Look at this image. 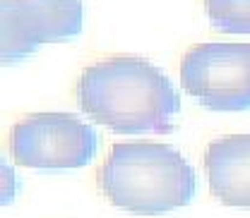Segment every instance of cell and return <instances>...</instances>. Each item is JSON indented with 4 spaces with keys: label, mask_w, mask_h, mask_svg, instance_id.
<instances>
[{
    "label": "cell",
    "mask_w": 250,
    "mask_h": 218,
    "mask_svg": "<svg viewBox=\"0 0 250 218\" xmlns=\"http://www.w3.org/2000/svg\"><path fill=\"white\" fill-rule=\"evenodd\" d=\"M77 103L87 118L116 134H168L181 110L171 79L135 55H113L84 67Z\"/></svg>",
    "instance_id": "cell-1"
},
{
    "label": "cell",
    "mask_w": 250,
    "mask_h": 218,
    "mask_svg": "<svg viewBox=\"0 0 250 218\" xmlns=\"http://www.w3.org/2000/svg\"><path fill=\"white\" fill-rule=\"evenodd\" d=\"M96 180L108 204L140 216L183 209L197 192V178L186 156L156 142L113 144Z\"/></svg>",
    "instance_id": "cell-2"
},
{
    "label": "cell",
    "mask_w": 250,
    "mask_h": 218,
    "mask_svg": "<svg viewBox=\"0 0 250 218\" xmlns=\"http://www.w3.org/2000/svg\"><path fill=\"white\" fill-rule=\"evenodd\" d=\"M7 146L15 163L24 168L72 170L94 161L99 134L70 113H34L10 129Z\"/></svg>",
    "instance_id": "cell-3"
},
{
    "label": "cell",
    "mask_w": 250,
    "mask_h": 218,
    "mask_svg": "<svg viewBox=\"0 0 250 218\" xmlns=\"http://www.w3.org/2000/svg\"><path fill=\"white\" fill-rule=\"evenodd\" d=\"M181 84L200 106L217 113L250 108V43L205 41L181 60Z\"/></svg>",
    "instance_id": "cell-4"
},
{
    "label": "cell",
    "mask_w": 250,
    "mask_h": 218,
    "mask_svg": "<svg viewBox=\"0 0 250 218\" xmlns=\"http://www.w3.org/2000/svg\"><path fill=\"white\" fill-rule=\"evenodd\" d=\"M82 22L84 7L80 0H2V62L24 60L43 43L77 38L82 34Z\"/></svg>",
    "instance_id": "cell-5"
},
{
    "label": "cell",
    "mask_w": 250,
    "mask_h": 218,
    "mask_svg": "<svg viewBox=\"0 0 250 218\" xmlns=\"http://www.w3.org/2000/svg\"><path fill=\"white\" fill-rule=\"evenodd\" d=\"M205 173L221 204L250 209V134H226L209 142Z\"/></svg>",
    "instance_id": "cell-6"
},
{
    "label": "cell",
    "mask_w": 250,
    "mask_h": 218,
    "mask_svg": "<svg viewBox=\"0 0 250 218\" xmlns=\"http://www.w3.org/2000/svg\"><path fill=\"white\" fill-rule=\"evenodd\" d=\"M209 24L224 34H250V0H205Z\"/></svg>",
    "instance_id": "cell-7"
}]
</instances>
